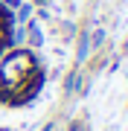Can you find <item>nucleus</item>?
Segmentation results:
<instances>
[{"label": "nucleus", "instance_id": "f257e3e1", "mask_svg": "<svg viewBox=\"0 0 128 131\" xmlns=\"http://www.w3.org/2000/svg\"><path fill=\"white\" fill-rule=\"evenodd\" d=\"M41 67L32 52H12L0 61V102L20 105L38 90Z\"/></svg>", "mask_w": 128, "mask_h": 131}, {"label": "nucleus", "instance_id": "f03ea898", "mask_svg": "<svg viewBox=\"0 0 128 131\" xmlns=\"http://www.w3.org/2000/svg\"><path fill=\"white\" fill-rule=\"evenodd\" d=\"M6 44H9V15L0 6V52L6 50Z\"/></svg>", "mask_w": 128, "mask_h": 131}]
</instances>
